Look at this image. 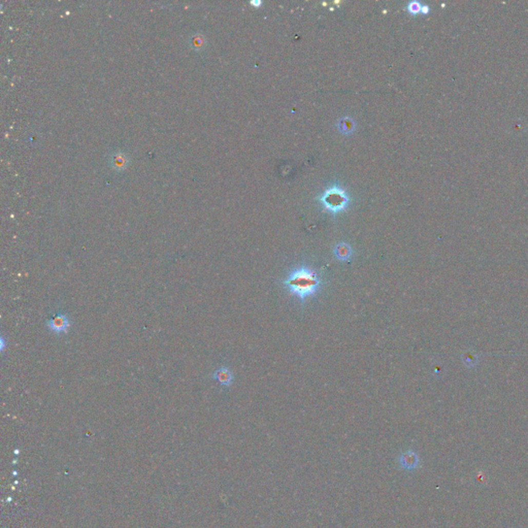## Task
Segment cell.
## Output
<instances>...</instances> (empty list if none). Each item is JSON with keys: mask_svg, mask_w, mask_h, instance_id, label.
Listing matches in <instances>:
<instances>
[{"mask_svg": "<svg viewBox=\"0 0 528 528\" xmlns=\"http://www.w3.org/2000/svg\"><path fill=\"white\" fill-rule=\"evenodd\" d=\"M288 291L302 302L317 294L321 287V279L312 268L306 265L295 267L284 281Z\"/></svg>", "mask_w": 528, "mask_h": 528, "instance_id": "obj_1", "label": "cell"}, {"mask_svg": "<svg viewBox=\"0 0 528 528\" xmlns=\"http://www.w3.org/2000/svg\"><path fill=\"white\" fill-rule=\"evenodd\" d=\"M323 208L331 215H338L349 206L351 197L349 193L342 188L340 185L335 184L328 187L322 192L321 195L317 197Z\"/></svg>", "mask_w": 528, "mask_h": 528, "instance_id": "obj_2", "label": "cell"}, {"mask_svg": "<svg viewBox=\"0 0 528 528\" xmlns=\"http://www.w3.org/2000/svg\"><path fill=\"white\" fill-rule=\"evenodd\" d=\"M70 321L64 314H58L47 322L49 330L55 335H65L70 328Z\"/></svg>", "mask_w": 528, "mask_h": 528, "instance_id": "obj_3", "label": "cell"}, {"mask_svg": "<svg viewBox=\"0 0 528 528\" xmlns=\"http://www.w3.org/2000/svg\"><path fill=\"white\" fill-rule=\"evenodd\" d=\"M399 464L405 471H414L419 466V456L414 451H406L399 456Z\"/></svg>", "mask_w": 528, "mask_h": 528, "instance_id": "obj_4", "label": "cell"}, {"mask_svg": "<svg viewBox=\"0 0 528 528\" xmlns=\"http://www.w3.org/2000/svg\"><path fill=\"white\" fill-rule=\"evenodd\" d=\"M353 249L350 245H348L347 243H339L335 246V249H334V255L336 257V259H338L339 261H342V262H347V261H350L353 257Z\"/></svg>", "mask_w": 528, "mask_h": 528, "instance_id": "obj_5", "label": "cell"}, {"mask_svg": "<svg viewBox=\"0 0 528 528\" xmlns=\"http://www.w3.org/2000/svg\"><path fill=\"white\" fill-rule=\"evenodd\" d=\"M213 379L223 387H230L234 381L231 370L227 367H220L213 374Z\"/></svg>", "mask_w": 528, "mask_h": 528, "instance_id": "obj_6", "label": "cell"}, {"mask_svg": "<svg viewBox=\"0 0 528 528\" xmlns=\"http://www.w3.org/2000/svg\"><path fill=\"white\" fill-rule=\"evenodd\" d=\"M337 128H338V130L342 134L349 135V134H352L355 131V129H356V122L354 121V119L352 117L344 116V117H341L338 120Z\"/></svg>", "mask_w": 528, "mask_h": 528, "instance_id": "obj_7", "label": "cell"}, {"mask_svg": "<svg viewBox=\"0 0 528 528\" xmlns=\"http://www.w3.org/2000/svg\"><path fill=\"white\" fill-rule=\"evenodd\" d=\"M421 10H422V7H421V6H420V4H419V3H417V2H412V3H409V4L407 5V11H408L410 14H413V15H416V14L420 13V12H421Z\"/></svg>", "mask_w": 528, "mask_h": 528, "instance_id": "obj_8", "label": "cell"}, {"mask_svg": "<svg viewBox=\"0 0 528 528\" xmlns=\"http://www.w3.org/2000/svg\"><path fill=\"white\" fill-rule=\"evenodd\" d=\"M251 5L255 8H259V7H261L262 2H260V0H253V2H251Z\"/></svg>", "mask_w": 528, "mask_h": 528, "instance_id": "obj_9", "label": "cell"}]
</instances>
